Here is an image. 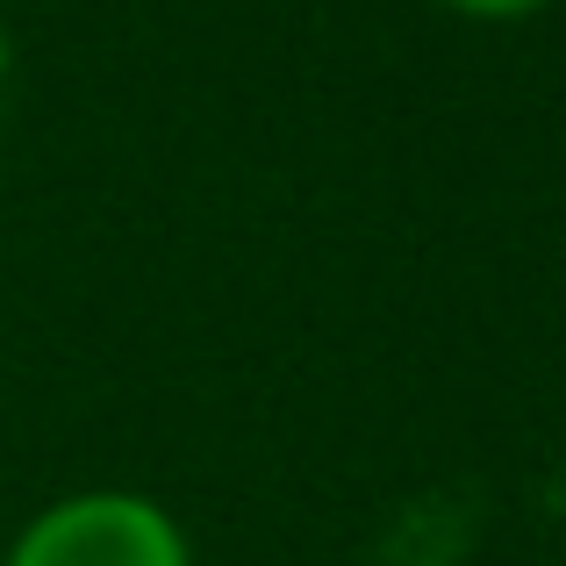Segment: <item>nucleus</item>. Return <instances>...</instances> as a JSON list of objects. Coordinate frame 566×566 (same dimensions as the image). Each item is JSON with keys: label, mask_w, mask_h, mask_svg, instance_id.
<instances>
[{"label": "nucleus", "mask_w": 566, "mask_h": 566, "mask_svg": "<svg viewBox=\"0 0 566 566\" xmlns=\"http://www.w3.org/2000/svg\"><path fill=\"white\" fill-rule=\"evenodd\" d=\"M0 566H201L180 510L144 488H72L29 510Z\"/></svg>", "instance_id": "obj_1"}, {"label": "nucleus", "mask_w": 566, "mask_h": 566, "mask_svg": "<svg viewBox=\"0 0 566 566\" xmlns=\"http://www.w3.org/2000/svg\"><path fill=\"white\" fill-rule=\"evenodd\" d=\"M430 8L459 14V22H531V14H545L553 0H430Z\"/></svg>", "instance_id": "obj_2"}, {"label": "nucleus", "mask_w": 566, "mask_h": 566, "mask_svg": "<svg viewBox=\"0 0 566 566\" xmlns=\"http://www.w3.org/2000/svg\"><path fill=\"white\" fill-rule=\"evenodd\" d=\"M8 57H14V51H8V36H0V101H8V72H14Z\"/></svg>", "instance_id": "obj_3"}]
</instances>
